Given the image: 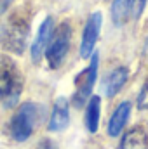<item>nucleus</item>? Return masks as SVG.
<instances>
[{
    "instance_id": "nucleus-2",
    "label": "nucleus",
    "mask_w": 148,
    "mask_h": 149,
    "mask_svg": "<svg viewBox=\"0 0 148 149\" xmlns=\"http://www.w3.org/2000/svg\"><path fill=\"white\" fill-rule=\"evenodd\" d=\"M38 116V108L33 102H26L23 104L18 113L14 114L12 121H11V134L16 141L23 142L26 141L32 134H33V127L37 123Z\"/></svg>"
},
{
    "instance_id": "nucleus-4",
    "label": "nucleus",
    "mask_w": 148,
    "mask_h": 149,
    "mask_svg": "<svg viewBox=\"0 0 148 149\" xmlns=\"http://www.w3.org/2000/svg\"><path fill=\"white\" fill-rule=\"evenodd\" d=\"M96 74H98V54L92 56V61H91L89 68L85 71H82L77 76V80H75V85H77V92L73 95L75 106L80 108L84 104V101L89 97V94L92 90V85L96 81Z\"/></svg>"
},
{
    "instance_id": "nucleus-8",
    "label": "nucleus",
    "mask_w": 148,
    "mask_h": 149,
    "mask_svg": "<svg viewBox=\"0 0 148 149\" xmlns=\"http://www.w3.org/2000/svg\"><path fill=\"white\" fill-rule=\"evenodd\" d=\"M51 35H52V19L47 17V19L42 23L37 38H35V42H33V45H32V59H33L35 63H38V61L42 59V54H44V50H45L49 40H51Z\"/></svg>"
},
{
    "instance_id": "nucleus-1",
    "label": "nucleus",
    "mask_w": 148,
    "mask_h": 149,
    "mask_svg": "<svg viewBox=\"0 0 148 149\" xmlns=\"http://www.w3.org/2000/svg\"><path fill=\"white\" fill-rule=\"evenodd\" d=\"M21 88L23 78L14 61L9 57H0V101H4L7 108L16 104Z\"/></svg>"
},
{
    "instance_id": "nucleus-16",
    "label": "nucleus",
    "mask_w": 148,
    "mask_h": 149,
    "mask_svg": "<svg viewBox=\"0 0 148 149\" xmlns=\"http://www.w3.org/2000/svg\"><path fill=\"white\" fill-rule=\"evenodd\" d=\"M38 149H54V148H52L51 141H44V142L40 144V148H38Z\"/></svg>"
},
{
    "instance_id": "nucleus-7",
    "label": "nucleus",
    "mask_w": 148,
    "mask_h": 149,
    "mask_svg": "<svg viewBox=\"0 0 148 149\" xmlns=\"http://www.w3.org/2000/svg\"><path fill=\"white\" fill-rule=\"evenodd\" d=\"M70 121V113H68V101L65 97H59L54 102V109H52V116L49 120V130L52 132H59L63 128H66Z\"/></svg>"
},
{
    "instance_id": "nucleus-15",
    "label": "nucleus",
    "mask_w": 148,
    "mask_h": 149,
    "mask_svg": "<svg viewBox=\"0 0 148 149\" xmlns=\"http://www.w3.org/2000/svg\"><path fill=\"white\" fill-rule=\"evenodd\" d=\"M147 0H132V10H134V17H140L143 7H145Z\"/></svg>"
},
{
    "instance_id": "nucleus-5",
    "label": "nucleus",
    "mask_w": 148,
    "mask_h": 149,
    "mask_svg": "<svg viewBox=\"0 0 148 149\" xmlns=\"http://www.w3.org/2000/svg\"><path fill=\"white\" fill-rule=\"evenodd\" d=\"M28 31H30V28L26 24H23V23H11V24H7L4 28V33H2L4 47L21 54L23 49H25V42H26Z\"/></svg>"
},
{
    "instance_id": "nucleus-3",
    "label": "nucleus",
    "mask_w": 148,
    "mask_h": 149,
    "mask_svg": "<svg viewBox=\"0 0 148 149\" xmlns=\"http://www.w3.org/2000/svg\"><path fill=\"white\" fill-rule=\"evenodd\" d=\"M70 37H72V28L68 23H61L56 28V31L51 35V40L47 43V52H45L51 68L61 66L70 47Z\"/></svg>"
},
{
    "instance_id": "nucleus-12",
    "label": "nucleus",
    "mask_w": 148,
    "mask_h": 149,
    "mask_svg": "<svg viewBox=\"0 0 148 149\" xmlns=\"http://www.w3.org/2000/svg\"><path fill=\"white\" fill-rule=\"evenodd\" d=\"M99 102H101L99 97L94 95V97H91L87 109H85V127L91 134H94L99 125Z\"/></svg>"
},
{
    "instance_id": "nucleus-14",
    "label": "nucleus",
    "mask_w": 148,
    "mask_h": 149,
    "mask_svg": "<svg viewBox=\"0 0 148 149\" xmlns=\"http://www.w3.org/2000/svg\"><path fill=\"white\" fill-rule=\"evenodd\" d=\"M138 106L141 109H148V81L143 85V88L138 95Z\"/></svg>"
},
{
    "instance_id": "nucleus-9",
    "label": "nucleus",
    "mask_w": 148,
    "mask_h": 149,
    "mask_svg": "<svg viewBox=\"0 0 148 149\" xmlns=\"http://www.w3.org/2000/svg\"><path fill=\"white\" fill-rule=\"evenodd\" d=\"M129 113H131V104H129L127 101L117 106V109L113 111L110 121H108V135H110V137H117V135L122 132V128H124L125 123H127Z\"/></svg>"
},
{
    "instance_id": "nucleus-10",
    "label": "nucleus",
    "mask_w": 148,
    "mask_h": 149,
    "mask_svg": "<svg viewBox=\"0 0 148 149\" xmlns=\"http://www.w3.org/2000/svg\"><path fill=\"white\" fill-rule=\"evenodd\" d=\"M125 80H127V70H125V68H117V70H113V71L105 78V81H103V92H105V95H106V97H113L115 94H118L120 88L124 87Z\"/></svg>"
},
{
    "instance_id": "nucleus-13",
    "label": "nucleus",
    "mask_w": 148,
    "mask_h": 149,
    "mask_svg": "<svg viewBox=\"0 0 148 149\" xmlns=\"http://www.w3.org/2000/svg\"><path fill=\"white\" fill-rule=\"evenodd\" d=\"M132 9V0H113L111 5V19L117 26H122Z\"/></svg>"
},
{
    "instance_id": "nucleus-11",
    "label": "nucleus",
    "mask_w": 148,
    "mask_h": 149,
    "mask_svg": "<svg viewBox=\"0 0 148 149\" xmlns=\"http://www.w3.org/2000/svg\"><path fill=\"white\" fill-rule=\"evenodd\" d=\"M118 149H148V135L143 128H131L120 141Z\"/></svg>"
},
{
    "instance_id": "nucleus-6",
    "label": "nucleus",
    "mask_w": 148,
    "mask_h": 149,
    "mask_svg": "<svg viewBox=\"0 0 148 149\" xmlns=\"http://www.w3.org/2000/svg\"><path fill=\"white\" fill-rule=\"evenodd\" d=\"M99 30H101V12H94L91 14V17L85 23L84 33H82V43H80V56L85 59L92 54L96 40L99 37Z\"/></svg>"
}]
</instances>
